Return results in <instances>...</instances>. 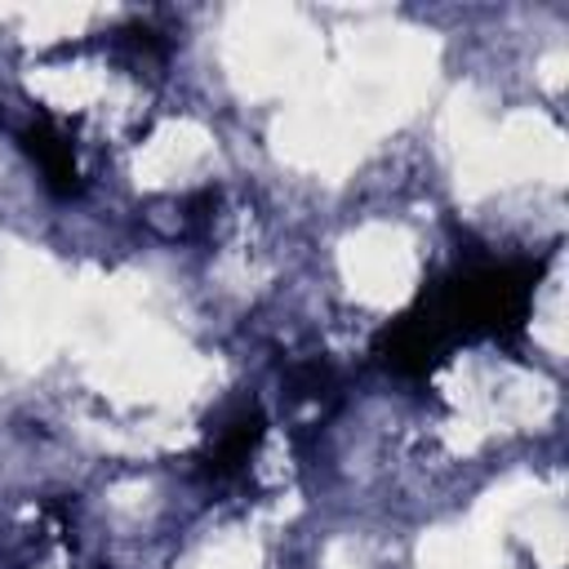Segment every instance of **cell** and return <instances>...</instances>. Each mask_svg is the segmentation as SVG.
Returning <instances> with one entry per match:
<instances>
[{
  "label": "cell",
  "instance_id": "1",
  "mask_svg": "<svg viewBox=\"0 0 569 569\" xmlns=\"http://www.w3.org/2000/svg\"><path fill=\"white\" fill-rule=\"evenodd\" d=\"M538 276H542L538 262H471L449 280H440L436 289H427L418 302L440 325L449 347L485 342V338L511 342L529 320Z\"/></svg>",
  "mask_w": 569,
  "mask_h": 569
},
{
  "label": "cell",
  "instance_id": "2",
  "mask_svg": "<svg viewBox=\"0 0 569 569\" xmlns=\"http://www.w3.org/2000/svg\"><path fill=\"white\" fill-rule=\"evenodd\" d=\"M373 351H378V360H382L391 373H400V378H427V373H436V365H440L453 347H449V338L440 333V325L427 316V307L413 302L409 311H400L396 320L382 325Z\"/></svg>",
  "mask_w": 569,
  "mask_h": 569
},
{
  "label": "cell",
  "instance_id": "3",
  "mask_svg": "<svg viewBox=\"0 0 569 569\" xmlns=\"http://www.w3.org/2000/svg\"><path fill=\"white\" fill-rule=\"evenodd\" d=\"M18 142L22 151L31 156V164L40 169V182L58 196V200H71L80 196L84 178H80V160H76V147L67 138V129L49 116V111H36L22 129H18Z\"/></svg>",
  "mask_w": 569,
  "mask_h": 569
},
{
  "label": "cell",
  "instance_id": "4",
  "mask_svg": "<svg viewBox=\"0 0 569 569\" xmlns=\"http://www.w3.org/2000/svg\"><path fill=\"white\" fill-rule=\"evenodd\" d=\"M262 436H267L262 409H258V405H240V409L213 431V440H209V449H204V458H200V476H204V480H231V476H240V471L249 467V458L258 453Z\"/></svg>",
  "mask_w": 569,
  "mask_h": 569
},
{
  "label": "cell",
  "instance_id": "5",
  "mask_svg": "<svg viewBox=\"0 0 569 569\" xmlns=\"http://www.w3.org/2000/svg\"><path fill=\"white\" fill-rule=\"evenodd\" d=\"M333 369L325 365V360H302V365H293L289 369V396L293 400H325V396H333Z\"/></svg>",
  "mask_w": 569,
  "mask_h": 569
}]
</instances>
